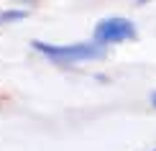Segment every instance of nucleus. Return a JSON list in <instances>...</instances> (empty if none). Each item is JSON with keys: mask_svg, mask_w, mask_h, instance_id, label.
<instances>
[{"mask_svg": "<svg viewBox=\"0 0 156 151\" xmlns=\"http://www.w3.org/2000/svg\"><path fill=\"white\" fill-rule=\"evenodd\" d=\"M92 36H95L97 44L115 46V44H123V41L136 38V36H138V31H136V23L133 21H128V18H123V16H110V18L97 21Z\"/></svg>", "mask_w": 156, "mask_h": 151, "instance_id": "nucleus-2", "label": "nucleus"}, {"mask_svg": "<svg viewBox=\"0 0 156 151\" xmlns=\"http://www.w3.org/2000/svg\"><path fill=\"white\" fill-rule=\"evenodd\" d=\"M151 105H154V108H156V90H154V92H151Z\"/></svg>", "mask_w": 156, "mask_h": 151, "instance_id": "nucleus-4", "label": "nucleus"}, {"mask_svg": "<svg viewBox=\"0 0 156 151\" xmlns=\"http://www.w3.org/2000/svg\"><path fill=\"white\" fill-rule=\"evenodd\" d=\"M31 49L56 64H77V62H95V59H105L108 49L105 44L97 41H80V44H46V41H31Z\"/></svg>", "mask_w": 156, "mask_h": 151, "instance_id": "nucleus-1", "label": "nucleus"}, {"mask_svg": "<svg viewBox=\"0 0 156 151\" xmlns=\"http://www.w3.org/2000/svg\"><path fill=\"white\" fill-rule=\"evenodd\" d=\"M28 16L26 10H3L0 13V23H13V21H23Z\"/></svg>", "mask_w": 156, "mask_h": 151, "instance_id": "nucleus-3", "label": "nucleus"}, {"mask_svg": "<svg viewBox=\"0 0 156 151\" xmlns=\"http://www.w3.org/2000/svg\"><path fill=\"white\" fill-rule=\"evenodd\" d=\"M154 151H156V149H154Z\"/></svg>", "mask_w": 156, "mask_h": 151, "instance_id": "nucleus-6", "label": "nucleus"}, {"mask_svg": "<svg viewBox=\"0 0 156 151\" xmlns=\"http://www.w3.org/2000/svg\"><path fill=\"white\" fill-rule=\"evenodd\" d=\"M138 3H148V0H138Z\"/></svg>", "mask_w": 156, "mask_h": 151, "instance_id": "nucleus-5", "label": "nucleus"}]
</instances>
